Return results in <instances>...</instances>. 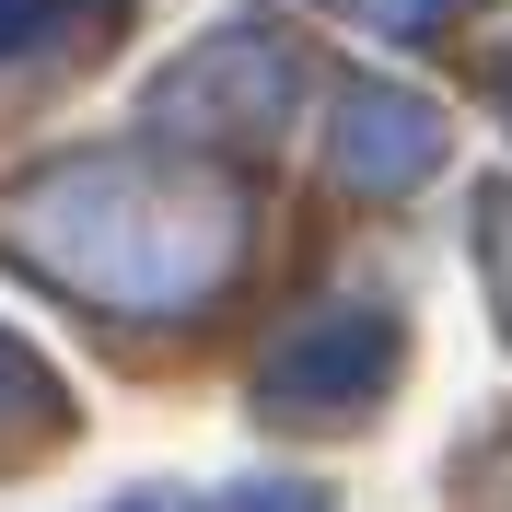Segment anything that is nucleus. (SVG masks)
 Returning a JSON list of instances; mask_svg holds the SVG:
<instances>
[{
  "label": "nucleus",
  "instance_id": "nucleus-1",
  "mask_svg": "<svg viewBox=\"0 0 512 512\" xmlns=\"http://www.w3.org/2000/svg\"><path fill=\"white\" fill-rule=\"evenodd\" d=\"M0 245L105 315H198L245 256V198L175 152H59L0 187Z\"/></svg>",
  "mask_w": 512,
  "mask_h": 512
},
{
  "label": "nucleus",
  "instance_id": "nucleus-2",
  "mask_svg": "<svg viewBox=\"0 0 512 512\" xmlns=\"http://www.w3.org/2000/svg\"><path fill=\"white\" fill-rule=\"evenodd\" d=\"M291 94H303V59H291L280 35H198L187 59L152 82V117L175 128V140H268V128L291 117Z\"/></svg>",
  "mask_w": 512,
  "mask_h": 512
},
{
  "label": "nucleus",
  "instance_id": "nucleus-3",
  "mask_svg": "<svg viewBox=\"0 0 512 512\" xmlns=\"http://www.w3.org/2000/svg\"><path fill=\"white\" fill-rule=\"evenodd\" d=\"M384 373H396V315H384V303H315V315L268 350L256 396H268V419L326 431V419H361V408H373Z\"/></svg>",
  "mask_w": 512,
  "mask_h": 512
},
{
  "label": "nucleus",
  "instance_id": "nucleus-4",
  "mask_svg": "<svg viewBox=\"0 0 512 512\" xmlns=\"http://www.w3.org/2000/svg\"><path fill=\"white\" fill-rule=\"evenodd\" d=\"M443 152H454V128H443V105H431V94H408V82H350V94H338V128H326L338 187L408 198V187L443 175Z\"/></svg>",
  "mask_w": 512,
  "mask_h": 512
},
{
  "label": "nucleus",
  "instance_id": "nucleus-5",
  "mask_svg": "<svg viewBox=\"0 0 512 512\" xmlns=\"http://www.w3.org/2000/svg\"><path fill=\"white\" fill-rule=\"evenodd\" d=\"M59 431V373L24 350V338H0V454H24Z\"/></svg>",
  "mask_w": 512,
  "mask_h": 512
},
{
  "label": "nucleus",
  "instance_id": "nucleus-6",
  "mask_svg": "<svg viewBox=\"0 0 512 512\" xmlns=\"http://www.w3.org/2000/svg\"><path fill=\"white\" fill-rule=\"evenodd\" d=\"M350 24H373L384 47H419V35H443L454 24V0H338Z\"/></svg>",
  "mask_w": 512,
  "mask_h": 512
},
{
  "label": "nucleus",
  "instance_id": "nucleus-7",
  "mask_svg": "<svg viewBox=\"0 0 512 512\" xmlns=\"http://www.w3.org/2000/svg\"><path fill=\"white\" fill-rule=\"evenodd\" d=\"M478 268H489V303L512 315V187L478 198Z\"/></svg>",
  "mask_w": 512,
  "mask_h": 512
},
{
  "label": "nucleus",
  "instance_id": "nucleus-8",
  "mask_svg": "<svg viewBox=\"0 0 512 512\" xmlns=\"http://www.w3.org/2000/svg\"><path fill=\"white\" fill-rule=\"evenodd\" d=\"M82 0H0V59H24V47H47V35L70 24Z\"/></svg>",
  "mask_w": 512,
  "mask_h": 512
},
{
  "label": "nucleus",
  "instance_id": "nucleus-9",
  "mask_svg": "<svg viewBox=\"0 0 512 512\" xmlns=\"http://www.w3.org/2000/svg\"><path fill=\"white\" fill-rule=\"evenodd\" d=\"M501 117H512V59H501Z\"/></svg>",
  "mask_w": 512,
  "mask_h": 512
},
{
  "label": "nucleus",
  "instance_id": "nucleus-10",
  "mask_svg": "<svg viewBox=\"0 0 512 512\" xmlns=\"http://www.w3.org/2000/svg\"><path fill=\"white\" fill-rule=\"evenodd\" d=\"M140 512H187V501H140Z\"/></svg>",
  "mask_w": 512,
  "mask_h": 512
}]
</instances>
